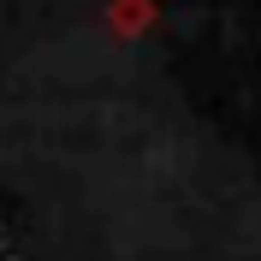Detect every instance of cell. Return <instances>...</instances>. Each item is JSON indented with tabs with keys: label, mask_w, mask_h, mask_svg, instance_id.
Wrapping results in <instances>:
<instances>
[{
	"label": "cell",
	"mask_w": 261,
	"mask_h": 261,
	"mask_svg": "<svg viewBox=\"0 0 261 261\" xmlns=\"http://www.w3.org/2000/svg\"><path fill=\"white\" fill-rule=\"evenodd\" d=\"M154 18H161L154 0H107V30L113 36H143Z\"/></svg>",
	"instance_id": "6da1fadb"
}]
</instances>
